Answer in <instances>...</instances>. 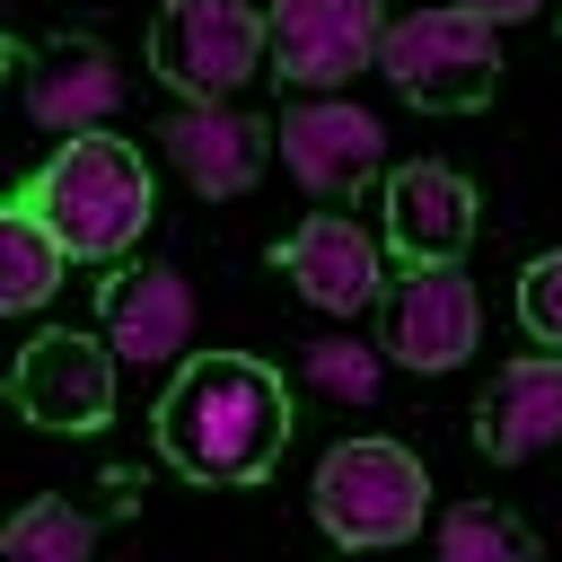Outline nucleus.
<instances>
[{"mask_svg":"<svg viewBox=\"0 0 562 562\" xmlns=\"http://www.w3.org/2000/svg\"><path fill=\"white\" fill-rule=\"evenodd\" d=\"M105 342L123 360H176L193 342V290L167 263H132L105 281Z\"/></svg>","mask_w":562,"mask_h":562,"instance_id":"14","label":"nucleus"},{"mask_svg":"<svg viewBox=\"0 0 562 562\" xmlns=\"http://www.w3.org/2000/svg\"><path fill=\"white\" fill-rule=\"evenodd\" d=\"M18 562H79L88 544H97V518L88 509H70V501H26L18 518H9V536H0Z\"/></svg>","mask_w":562,"mask_h":562,"instance_id":"18","label":"nucleus"},{"mask_svg":"<svg viewBox=\"0 0 562 562\" xmlns=\"http://www.w3.org/2000/svg\"><path fill=\"white\" fill-rule=\"evenodd\" d=\"M378 316H386V351H395L404 369H422V378L457 369V360L474 351V325H483L474 281H465L457 263H404V281L386 290Z\"/></svg>","mask_w":562,"mask_h":562,"instance_id":"8","label":"nucleus"},{"mask_svg":"<svg viewBox=\"0 0 562 562\" xmlns=\"http://www.w3.org/2000/svg\"><path fill=\"white\" fill-rule=\"evenodd\" d=\"M281 167L307 184V193H360L369 176H378V149H386V132H378V114H360L351 97H316V105H299V114H281Z\"/></svg>","mask_w":562,"mask_h":562,"instance_id":"9","label":"nucleus"},{"mask_svg":"<svg viewBox=\"0 0 562 562\" xmlns=\"http://www.w3.org/2000/svg\"><path fill=\"white\" fill-rule=\"evenodd\" d=\"M114 97H123V79H114L105 44H44L26 70V114L44 132H97L114 114Z\"/></svg>","mask_w":562,"mask_h":562,"instance_id":"15","label":"nucleus"},{"mask_svg":"<svg viewBox=\"0 0 562 562\" xmlns=\"http://www.w3.org/2000/svg\"><path fill=\"white\" fill-rule=\"evenodd\" d=\"M386 44V9L378 0H272L263 18V61L290 88H342L351 70H369Z\"/></svg>","mask_w":562,"mask_h":562,"instance_id":"6","label":"nucleus"},{"mask_svg":"<svg viewBox=\"0 0 562 562\" xmlns=\"http://www.w3.org/2000/svg\"><path fill=\"white\" fill-rule=\"evenodd\" d=\"M439 553L448 562H527L536 553V527L509 518V509H492V501H457L439 518Z\"/></svg>","mask_w":562,"mask_h":562,"instance_id":"17","label":"nucleus"},{"mask_svg":"<svg viewBox=\"0 0 562 562\" xmlns=\"http://www.w3.org/2000/svg\"><path fill=\"white\" fill-rule=\"evenodd\" d=\"M114 342H88V334H35L26 351H18V378H9V395H18V413L35 422V430H97L105 413H114Z\"/></svg>","mask_w":562,"mask_h":562,"instance_id":"7","label":"nucleus"},{"mask_svg":"<svg viewBox=\"0 0 562 562\" xmlns=\"http://www.w3.org/2000/svg\"><path fill=\"white\" fill-rule=\"evenodd\" d=\"M61 263H70V246L44 228L35 202H18L0 220V307H44L61 290Z\"/></svg>","mask_w":562,"mask_h":562,"instance_id":"16","label":"nucleus"},{"mask_svg":"<svg viewBox=\"0 0 562 562\" xmlns=\"http://www.w3.org/2000/svg\"><path fill=\"white\" fill-rule=\"evenodd\" d=\"M149 61L193 105H220L228 88H246L263 70V9H246V0H167L158 26H149Z\"/></svg>","mask_w":562,"mask_h":562,"instance_id":"5","label":"nucleus"},{"mask_svg":"<svg viewBox=\"0 0 562 562\" xmlns=\"http://www.w3.org/2000/svg\"><path fill=\"white\" fill-rule=\"evenodd\" d=\"M448 9H474V18H492V26H518V18H536L544 0H448Z\"/></svg>","mask_w":562,"mask_h":562,"instance_id":"21","label":"nucleus"},{"mask_svg":"<svg viewBox=\"0 0 562 562\" xmlns=\"http://www.w3.org/2000/svg\"><path fill=\"white\" fill-rule=\"evenodd\" d=\"M378 70L395 79L404 105H439V114H457V105H483V97L501 88V44H492V18L439 0V9H413V18L386 26Z\"/></svg>","mask_w":562,"mask_h":562,"instance_id":"3","label":"nucleus"},{"mask_svg":"<svg viewBox=\"0 0 562 562\" xmlns=\"http://www.w3.org/2000/svg\"><path fill=\"white\" fill-rule=\"evenodd\" d=\"M281 272L316 299V307H334V316H360L369 299H378V237L369 228H351L342 211H316V220H299L290 228V246H281Z\"/></svg>","mask_w":562,"mask_h":562,"instance_id":"13","label":"nucleus"},{"mask_svg":"<svg viewBox=\"0 0 562 562\" xmlns=\"http://www.w3.org/2000/svg\"><path fill=\"white\" fill-rule=\"evenodd\" d=\"M518 325H527L544 351H562V255H536V263H527V281H518Z\"/></svg>","mask_w":562,"mask_h":562,"instance_id":"20","label":"nucleus"},{"mask_svg":"<svg viewBox=\"0 0 562 562\" xmlns=\"http://www.w3.org/2000/svg\"><path fill=\"white\" fill-rule=\"evenodd\" d=\"M562 439V351H527V360H509L492 386H483V404H474V448L492 457V465H518V457H536V448H553Z\"/></svg>","mask_w":562,"mask_h":562,"instance_id":"10","label":"nucleus"},{"mask_svg":"<svg viewBox=\"0 0 562 562\" xmlns=\"http://www.w3.org/2000/svg\"><path fill=\"white\" fill-rule=\"evenodd\" d=\"M386 237L404 263H457L474 246V184L457 167H395L386 176Z\"/></svg>","mask_w":562,"mask_h":562,"instance_id":"11","label":"nucleus"},{"mask_svg":"<svg viewBox=\"0 0 562 562\" xmlns=\"http://www.w3.org/2000/svg\"><path fill=\"white\" fill-rule=\"evenodd\" d=\"M158 149L176 158V176L193 193H246L272 158V132L255 114H228V105H184L158 123Z\"/></svg>","mask_w":562,"mask_h":562,"instance_id":"12","label":"nucleus"},{"mask_svg":"<svg viewBox=\"0 0 562 562\" xmlns=\"http://www.w3.org/2000/svg\"><path fill=\"white\" fill-rule=\"evenodd\" d=\"M299 369H307V386L334 395V404H369V395H378V351H360V342H307Z\"/></svg>","mask_w":562,"mask_h":562,"instance_id":"19","label":"nucleus"},{"mask_svg":"<svg viewBox=\"0 0 562 562\" xmlns=\"http://www.w3.org/2000/svg\"><path fill=\"white\" fill-rule=\"evenodd\" d=\"M26 202L44 211V228L70 246V263H105L149 228V167L132 140L114 132H70L61 158L26 184Z\"/></svg>","mask_w":562,"mask_h":562,"instance_id":"2","label":"nucleus"},{"mask_svg":"<svg viewBox=\"0 0 562 562\" xmlns=\"http://www.w3.org/2000/svg\"><path fill=\"white\" fill-rule=\"evenodd\" d=\"M422 501H430V474L413 448L395 439H342L325 465H316V518L334 544H404L422 527Z\"/></svg>","mask_w":562,"mask_h":562,"instance_id":"4","label":"nucleus"},{"mask_svg":"<svg viewBox=\"0 0 562 562\" xmlns=\"http://www.w3.org/2000/svg\"><path fill=\"white\" fill-rule=\"evenodd\" d=\"M290 448V386L246 351H193L158 395V457L193 483H263Z\"/></svg>","mask_w":562,"mask_h":562,"instance_id":"1","label":"nucleus"}]
</instances>
